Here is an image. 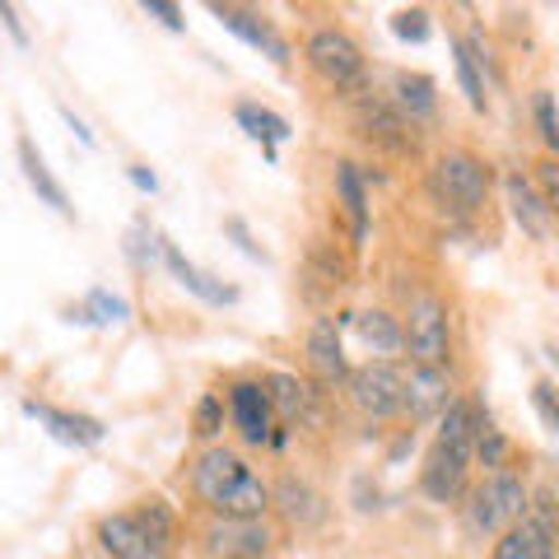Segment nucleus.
<instances>
[{
	"mask_svg": "<svg viewBox=\"0 0 559 559\" xmlns=\"http://www.w3.org/2000/svg\"><path fill=\"white\" fill-rule=\"evenodd\" d=\"M127 178H131L140 191H150V197H154V191H159V178H154V173H150L145 164H131V168H127Z\"/></svg>",
	"mask_w": 559,
	"mask_h": 559,
	"instance_id": "nucleus-38",
	"label": "nucleus"
},
{
	"mask_svg": "<svg viewBox=\"0 0 559 559\" xmlns=\"http://www.w3.org/2000/svg\"><path fill=\"white\" fill-rule=\"evenodd\" d=\"M224 229H229V234L238 238V248H242V252H248V257H257V261H266V252H261V248H257V242H252V234H248V224H242L238 215H229V219H224Z\"/></svg>",
	"mask_w": 559,
	"mask_h": 559,
	"instance_id": "nucleus-37",
	"label": "nucleus"
},
{
	"mask_svg": "<svg viewBox=\"0 0 559 559\" xmlns=\"http://www.w3.org/2000/svg\"><path fill=\"white\" fill-rule=\"evenodd\" d=\"M145 14H154V20H164L173 33H182V28H187L182 10H178V5H168V0H145Z\"/></svg>",
	"mask_w": 559,
	"mask_h": 559,
	"instance_id": "nucleus-36",
	"label": "nucleus"
},
{
	"mask_svg": "<svg viewBox=\"0 0 559 559\" xmlns=\"http://www.w3.org/2000/svg\"><path fill=\"white\" fill-rule=\"evenodd\" d=\"M210 559H261L271 550V532L261 518H219L205 532Z\"/></svg>",
	"mask_w": 559,
	"mask_h": 559,
	"instance_id": "nucleus-8",
	"label": "nucleus"
},
{
	"mask_svg": "<svg viewBox=\"0 0 559 559\" xmlns=\"http://www.w3.org/2000/svg\"><path fill=\"white\" fill-rule=\"evenodd\" d=\"M20 168H24V178H28V187L38 191V197L57 210V215H75V205H70V197H66V187L51 178V168H47V159L38 150H33V140H20Z\"/></svg>",
	"mask_w": 559,
	"mask_h": 559,
	"instance_id": "nucleus-20",
	"label": "nucleus"
},
{
	"mask_svg": "<svg viewBox=\"0 0 559 559\" xmlns=\"http://www.w3.org/2000/svg\"><path fill=\"white\" fill-rule=\"evenodd\" d=\"M466 462H471L466 452L448 448V443H433V452L425 457V476H419L425 495L439 499V503H452L462 495V485H466Z\"/></svg>",
	"mask_w": 559,
	"mask_h": 559,
	"instance_id": "nucleus-10",
	"label": "nucleus"
},
{
	"mask_svg": "<svg viewBox=\"0 0 559 559\" xmlns=\"http://www.w3.org/2000/svg\"><path fill=\"white\" fill-rule=\"evenodd\" d=\"M485 191H489V168L480 159H471V154H443L439 168H433V197H439L443 210H452V215L480 210Z\"/></svg>",
	"mask_w": 559,
	"mask_h": 559,
	"instance_id": "nucleus-4",
	"label": "nucleus"
},
{
	"mask_svg": "<svg viewBox=\"0 0 559 559\" xmlns=\"http://www.w3.org/2000/svg\"><path fill=\"white\" fill-rule=\"evenodd\" d=\"M308 355H312V369H318L322 378H345L349 369H345V355H341V331H336V322H318L312 326V336H308Z\"/></svg>",
	"mask_w": 559,
	"mask_h": 559,
	"instance_id": "nucleus-22",
	"label": "nucleus"
},
{
	"mask_svg": "<svg viewBox=\"0 0 559 559\" xmlns=\"http://www.w3.org/2000/svg\"><path fill=\"white\" fill-rule=\"evenodd\" d=\"M536 182H540V201L550 205V215L559 210V159H540L536 164Z\"/></svg>",
	"mask_w": 559,
	"mask_h": 559,
	"instance_id": "nucleus-35",
	"label": "nucleus"
},
{
	"mask_svg": "<svg viewBox=\"0 0 559 559\" xmlns=\"http://www.w3.org/2000/svg\"><path fill=\"white\" fill-rule=\"evenodd\" d=\"M234 117H238V127L248 131L252 140H261L266 150H275L280 140H289V121L280 112H271V108H261V103H238Z\"/></svg>",
	"mask_w": 559,
	"mask_h": 559,
	"instance_id": "nucleus-23",
	"label": "nucleus"
},
{
	"mask_svg": "<svg viewBox=\"0 0 559 559\" xmlns=\"http://www.w3.org/2000/svg\"><path fill=\"white\" fill-rule=\"evenodd\" d=\"M271 499L280 503V513H285L294 527H318V522L326 518V499H322L308 480H299V476H285V480H280Z\"/></svg>",
	"mask_w": 559,
	"mask_h": 559,
	"instance_id": "nucleus-15",
	"label": "nucleus"
},
{
	"mask_svg": "<svg viewBox=\"0 0 559 559\" xmlns=\"http://www.w3.org/2000/svg\"><path fill=\"white\" fill-rule=\"evenodd\" d=\"M489 425V419L480 415L476 401H462V396H452L448 401V411H443V433H439V443L448 448H457L471 457V448H476V433Z\"/></svg>",
	"mask_w": 559,
	"mask_h": 559,
	"instance_id": "nucleus-19",
	"label": "nucleus"
},
{
	"mask_svg": "<svg viewBox=\"0 0 559 559\" xmlns=\"http://www.w3.org/2000/svg\"><path fill=\"white\" fill-rule=\"evenodd\" d=\"M219 429H224V406H219V396H201V401H197V433H201V439H215Z\"/></svg>",
	"mask_w": 559,
	"mask_h": 559,
	"instance_id": "nucleus-34",
	"label": "nucleus"
},
{
	"mask_svg": "<svg viewBox=\"0 0 559 559\" xmlns=\"http://www.w3.org/2000/svg\"><path fill=\"white\" fill-rule=\"evenodd\" d=\"M503 191H509V210H513V219L522 224V234L550 238V205L540 201V191H536L527 178H522V173H509Z\"/></svg>",
	"mask_w": 559,
	"mask_h": 559,
	"instance_id": "nucleus-16",
	"label": "nucleus"
},
{
	"mask_svg": "<svg viewBox=\"0 0 559 559\" xmlns=\"http://www.w3.org/2000/svg\"><path fill=\"white\" fill-rule=\"evenodd\" d=\"M527 518V485L509 471H495L476 495H471V527L476 532H509Z\"/></svg>",
	"mask_w": 559,
	"mask_h": 559,
	"instance_id": "nucleus-3",
	"label": "nucleus"
},
{
	"mask_svg": "<svg viewBox=\"0 0 559 559\" xmlns=\"http://www.w3.org/2000/svg\"><path fill=\"white\" fill-rule=\"evenodd\" d=\"M90 308L98 312L94 322H127V318H131L127 299H117V294H108V289H94V294H90Z\"/></svg>",
	"mask_w": 559,
	"mask_h": 559,
	"instance_id": "nucleus-33",
	"label": "nucleus"
},
{
	"mask_svg": "<svg viewBox=\"0 0 559 559\" xmlns=\"http://www.w3.org/2000/svg\"><path fill=\"white\" fill-rule=\"evenodd\" d=\"M448 401H452V388H448L443 369H429V364H411V373H406V411H411L415 419H429V415L448 411Z\"/></svg>",
	"mask_w": 559,
	"mask_h": 559,
	"instance_id": "nucleus-12",
	"label": "nucleus"
},
{
	"mask_svg": "<svg viewBox=\"0 0 559 559\" xmlns=\"http://www.w3.org/2000/svg\"><path fill=\"white\" fill-rule=\"evenodd\" d=\"M495 559H555V536H550L546 522L522 518L499 536Z\"/></svg>",
	"mask_w": 559,
	"mask_h": 559,
	"instance_id": "nucleus-13",
	"label": "nucleus"
},
{
	"mask_svg": "<svg viewBox=\"0 0 559 559\" xmlns=\"http://www.w3.org/2000/svg\"><path fill=\"white\" fill-rule=\"evenodd\" d=\"M359 121H364V135L382 140L392 150H411V121L396 103H382V98H364L359 103Z\"/></svg>",
	"mask_w": 559,
	"mask_h": 559,
	"instance_id": "nucleus-17",
	"label": "nucleus"
},
{
	"mask_svg": "<svg viewBox=\"0 0 559 559\" xmlns=\"http://www.w3.org/2000/svg\"><path fill=\"white\" fill-rule=\"evenodd\" d=\"M392 90H396V108L406 117H433V108H439V94H433L429 75H411V70H401Z\"/></svg>",
	"mask_w": 559,
	"mask_h": 559,
	"instance_id": "nucleus-24",
	"label": "nucleus"
},
{
	"mask_svg": "<svg viewBox=\"0 0 559 559\" xmlns=\"http://www.w3.org/2000/svg\"><path fill=\"white\" fill-rule=\"evenodd\" d=\"M336 197L349 219V238L364 242L369 238V197H364V178L355 164H336Z\"/></svg>",
	"mask_w": 559,
	"mask_h": 559,
	"instance_id": "nucleus-21",
	"label": "nucleus"
},
{
	"mask_svg": "<svg viewBox=\"0 0 559 559\" xmlns=\"http://www.w3.org/2000/svg\"><path fill=\"white\" fill-rule=\"evenodd\" d=\"M215 20L224 24V28H234L242 43H252V47H261L271 61H289V47H285V38L266 24V20H257L252 10H234V5H215Z\"/></svg>",
	"mask_w": 559,
	"mask_h": 559,
	"instance_id": "nucleus-14",
	"label": "nucleus"
},
{
	"mask_svg": "<svg viewBox=\"0 0 559 559\" xmlns=\"http://www.w3.org/2000/svg\"><path fill=\"white\" fill-rule=\"evenodd\" d=\"M532 406H536L540 419H546V429L559 433V388H555V382H536V388H532Z\"/></svg>",
	"mask_w": 559,
	"mask_h": 559,
	"instance_id": "nucleus-32",
	"label": "nucleus"
},
{
	"mask_svg": "<svg viewBox=\"0 0 559 559\" xmlns=\"http://www.w3.org/2000/svg\"><path fill=\"white\" fill-rule=\"evenodd\" d=\"M0 20H5V24H10V33H14V43H28V33L20 28V20H14V10H10V5H0Z\"/></svg>",
	"mask_w": 559,
	"mask_h": 559,
	"instance_id": "nucleus-40",
	"label": "nucleus"
},
{
	"mask_svg": "<svg viewBox=\"0 0 559 559\" xmlns=\"http://www.w3.org/2000/svg\"><path fill=\"white\" fill-rule=\"evenodd\" d=\"M392 33L401 43H425L429 38V14L425 10H401L392 20Z\"/></svg>",
	"mask_w": 559,
	"mask_h": 559,
	"instance_id": "nucleus-31",
	"label": "nucleus"
},
{
	"mask_svg": "<svg viewBox=\"0 0 559 559\" xmlns=\"http://www.w3.org/2000/svg\"><path fill=\"white\" fill-rule=\"evenodd\" d=\"M159 257H164V266L173 271V280H178L182 289H191V294H197V299L215 304V308H219V304H234V299H238V289H234V285H219L215 275H205L201 266H191V261L182 257V248H178V242H168V238H164V252H159Z\"/></svg>",
	"mask_w": 559,
	"mask_h": 559,
	"instance_id": "nucleus-11",
	"label": "nucleus"
},
{
	"mask_svg": "<svg viewBox=\"0 0 559 559\" xmlns=\"http://www.w3.org/2000/svg\"><path fill=\"white\" fill-rule=\"evenodd\" d=\"M98 540L112 559H168L173 540H178V522L164 503H140V509L103 518Z\"/></svg>",
	"mask_w": 559,
	"mask_h": 559,
	"instance_id": "nucleus-2",
	"label": "nucleus"
},
{
	"mask_svg": "<svg viewBox=\"0 0 559 559\" xmlns=\"http://www.w3.org/2000/svg\"><path fill=\"white\" fill-rule=\"evenodd\" d=\"M452 66H457V80H462V94L476 112H485V80H480V66L471 57L466 43H452Z\"/></svg>",
	"mask_w": 559,
	"mask_h": 559,
	"instance_id": "nucleus-27",
	"label": "nucleus"
},
{
	"mask_svg": "<svg viewBox=\"0 0 559 559\" xmlns=\"http://www.w3.org/2000/svg\"><path fill=\"white\" fill-rule=\"evenodd\" d=\"M550 359H555V369H559V349H550Z\"/></svg>",
	"mask_w": 559,
	"mask_h": 559,
	"instance_id": "nucleus-41",
	"label": "nucleus"
},
{
	"mask_svg": "<svg viewBox=\"0 0 559 559\" xmlns=\"http://www.w3.org/2000/svg\"><path fill=\"white\" fill-rule=\"evenodd\" d=\"M401 331H406V345H411L415 364L439 369V364L448 359V308L439 299H419L411 308V322Z\"/></svg>",
	"mask_w": 559,
	"mask_h": 559,
	"instance_id": "nucleus-7",
	"label": "nucleus"
},
{
	"mask_svg": "<svg viewBox=\"0 0 559 559\" xmlns=\"http://www.w3.org/2000/svg\"><path fill=\"white\" fill-rule=\"evenodd\" d=\"M61 117H66V121H70V127H75V135H80V140H84V145H94V131H90V127H84V121H80V117H75V112H70V108H61Z\"/></svg>",
	"mask_w": 559,
	"mask_h": 559,
	"instance_id": "nucleus-39",
	"label": "nucleus"
},
{
	"mask_svg": "<svg viewBox=\"0 0 559 559\" xmlns=\"http://www.w3.org/2000/svg\"><path fill=\"white\" fill-rule=\"evenodd\" d=\"M229 411H234V425H238V433L248 443H271L275 406H271V396H266L261 382H238V388L229 392Z\"/></svg>",
	"mask_w": 559,
	"mask_h": 559,
	"instance_id": "nucleus-9",
	"label": "nucleus"
},
{
	"mask_svg": "<svg viewBox=\"0 0 559 559\" xmlns=\"http://www.w3.org/2000/svg\"><path fill=\"white\" fill-rule=\"evenodd\" d=\"M308 61H312V70H318L322 80L336 84V90H355V84L364 80V51L341 28L312 33L308 38Z\"/></svg>",
	"mask_w": 559,
	"mask_h": 559,
	"instance_id": "nucleus-5",
	"label": "nucleus"
},
{
	"mask_svg": "<svg viewBox=\"0 0 559 559\" xmlns=\"http://www.w3.org/2000/svg\"><path fill=\"white\" fill-rule=\"evenodd\" d=\"M191 489L219 518H261L271 509V485L229 448H205L191 466Z\"/></svg>",
	"mask_w": 559,
	"mask_h": 559,
	"instance_id": "nucleus-1",
	"label": "nucleus"
},
{
	"mask_svg": "<svg viewBox=\"0 0 559 559\" xmlns=\"http://www.w3.org/2000/svg\"><path fill=\"white\" fill-rule=\"evenodd\" d=\"M349 392H355V406L369 411L373 419H388L406 406V373L396 364L378 359V364H364V369L349 373Z\"/></svg>",
	"mask_w": 559,
	"mask_h": 559,
	"instance_id": "nucleus-6",
	"label": "nucleus"
},
{
	"mask_svg": "<svg viewBox=\"0 0 559 559\" xmlns=\"http://www.w3.org/2000/svg\"><path fill=\"white\" fill-rule=\"evenodd\" d=\"M536 127H540V140H546L550 150H559V112H555V94L550 90L536 94Z\"/></svg>",
	"mask_w": 559,
	"mask_h": 559,
	"instance_id": "nucleus-30",
	"label": "nucleus"
},
{
	"mask_svg": "<svg viewBox=\"0 0 559 559\" xmlns=\"http://www.w3.org/2000/svg\"><path fill=\"white\" fill-rule=\"evenodd\" d=\"M471 452H476V457H480L485 466H495V471H499V466H503V457H509V439H503L499 429H489V425H485V429L476 433V448H471Z\"/></svg>",
	"mask_w": 559,
	"mask_h": 559,
	"instance_id": "nucleus-29",
	"label": "nucleus"
},
{
	"mask_svg": "<svg viewBox=\"0 0 559 559\" xmlns=\"http://www.w3.org/2000/svg\"><path fill=\"white\" fill-rule=\"evenodd\" d=\"M355 326H359V336H364V345H373L378 355H396L401 345H406V331L396 326V318L392 312H355Z\"/></svg>",
	"mask_w": 559,
	"mask_h": 559,
	"instance_id": "nucleus-25",
	"label": "nucleus"
},
{
	"mask_svg": "<svg viewBox=\"0 0 559 559\" xmlns=\"http://www.w3.org/2000/svg\"><path fill=\"white\" fill-rule=\"evenodd\" d=\"M28 415H38L61 443H75V448L103 443V425L94 415H70V411H57V406H38V401H28Z\"/></svg>",
	"mask_w": 559,
	"mask_h": 559,
	"instance_id": "nucleus-18",
	"label": "nucleus"
},
{
	"mask_svg": "<svg viewBox=\"0 0 559 559\" xmlns=\"http://www.w3.org/2000/svg\"><path fill=\"white\" fill-rule=\"evenodd\" d=\"M159 252H164V234L150 229V219H135L131 234H127V257L135 261V266H150Z\"/></svg>",
	"mask_w": 559,
	"mask_h": 559,
	"instance_id": "nucleus-28",
	"label": "nucleus"
},
{
	"mask_svg": "<svg viewBox=\"0 0 559 559\" xmlns=\"http://www.w3.org/2000/svg\"><path fill=\"white\" fill-rule=\"evenodd\" d=\"M266 396H271V406L285 415V419H299L308 411V392H304V382L299 378H289V373H275L266 382Z\"/></svg>",
	"mask_w": 559,
	"mask_h": 559,
	"instance_id": "nucleus-26",
	"label": "nucleus"
}]
</instances>
